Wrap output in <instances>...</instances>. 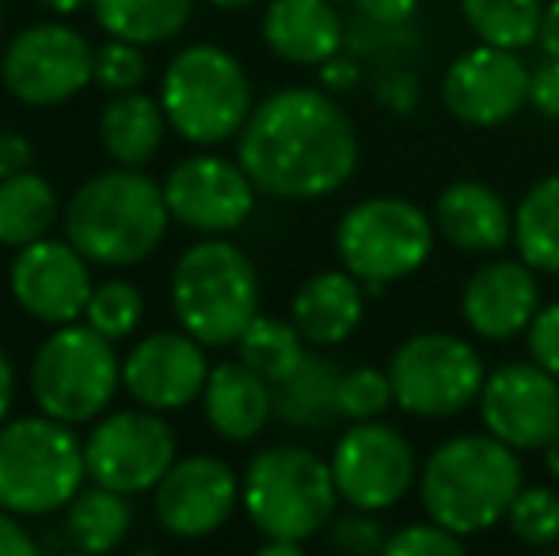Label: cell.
<instances>
[{
    "mask_svg": "<svg viewBox=\"0 0 559 556\" xmlns=\"http://www.w3.org/2000/svg\"><path fill=\"white\" fill-rule=\"evenodd\" d=\"M236 156L274 199H324L358 168V134L332 92L282 88L243 122Z\"/></svg>",
    "mask_w": 559,
    "mask_h": 556,
    "instance_id": "1",
    "label": "cell"
},
{
    "mask_svg": "<svg viewBox=\"0 0 559 556\" xmlns=\"http://www.w3.org/2000/svg\"><path fill=\"white\" fill-rule=\"evenodd\" d=\"M522 492V461L502 438L456 435L427 458L419 476L423 507L445 530L468 537L507 519L510 504Z\"/></svg>",
    "mask_w": 559,
    "mask_h": 556,
    "instance_id": "2",
    "label": "cell"
},
{
    "mask_svg": "<svg viewBox=\"0 0 559 556\" xmlns=\"http://www.w3.org/2000/svg\"><path fill=\"white\" fill-rule=\"evenodd\" d=\"M168 199L145 171L115 168L99 171L76 187L66 210V233L88 263L99 268H133L148 260L168 233Z\"/></svg>",
    "mask_w": 559,
    "mask_h": 556,
    "instance_id": "3",
    "label": "cell"
},
{
    "mask_svg": "<svg viewBox=\"0 0 559 556\" xmlns=\"http://www.w3.org/2000/svg\"><path fill=\"white\" fill-rule=\"evenodd\" d=\"M171 305L183 332L206 347H228L259 317L255 268L228 240H202L171 271Z\"/></svg>",
    "mask_w": 559,
    "mask_h": 556,
    "instance_id": "4",
    "label": "cell"
},
{
    "mask_svg": "<svg viewBox=\"0 0 559 556\" xmlns=\"http://www.w3.org/2000/svg\"><path fill=\"white\" fill-rule=\"evenodd\" d=\"M88 461L69 423L27 416L0 423V507L12 514H53L81 492Z\"/></svg>",
    "mask_w": 559,
    "mask_h": 556,
    "instance_id": "5",
    "label": "cell"
},
{
    "mask_svg": "<svg viewBox=\"0 0 559 556\" xmlns=\"http://www.w3.org/2000/svg\"><path fill=\"white\" fill-rule=\"evenodd\" d=\"M240 499L266 537L305 542L332 527L343 496L335 488L332 461H320L305 446H271L248 465Z\"/></svg>",
    "mask_w": 559,
    "mask_h": 556,
    "instance_id": "6",
    "label": "cell"
},
{
    "mask_svg": "<svg viewBox=\"0 0 559 556\" xmlns=\"http://www.w3.org/2000/svg\"><path fill=\"white\" fill-rule=\"evenodd\" d=\"M160 104L179 138L217 145L251 119V81L222 46H187L164 73Z\"/></svg>",
    "mask_w": 559,
    "mask_h": 556,
    "instance_id": "7",
    "label": "cell"
},
{
    "mask_svg": "<svg viewBox=\"0 0 559 556\" xmlns=\"http://www.w3.org/2000/svg\"><path fill=\"white\" fill-rule=\"evenodd\" d=\"M122 363L92 324H61L31 363V393L46 416L88 423L115 401Z\"/></svg>",
    "mask_w": 559,
    "mask_h": 556,
    "instance_id": "8",
    "label": "cell"
},
{
    "mask_svg": "<svg viewBox=\"0 0 559 556\" xmlns=\"http://www.w3.org/2000/svg\"><path fill=\"white\" fill-rule=\"evenodd\" d=\"M435 248V222L427 210L407 199H361L343 214L335 229V252L343 268L358 282H366L373 294H381L384 282L415 275L430 260Z\"/></svg>",
    "mask_w": 559,
    "mask_h": 556,
    "instance_id": "9",
    "label": "cell"
},
{
    "mask_svg": "<svg viewBox=\"0 0 559 556\" xmlns=\"http://www.w3.org/2000/svg\"><path fill=\"white\" fill-rule=\"evenodd\" d=\"M396 409L419 419L461 416L468 404L479 401L487 381L484 358L472 343L449 332H419L400 343L389 363Z\"/></svg>",
    "mask_w": 559,
    "mask_h": 556,
    "instance_id": "10",
    "label": "cell"
},
{
    "mask_svg": "<svg viewBox=\"0 0 559 556\" xmlns=\"http://www.w3.org/2000/svg\"><path fill=\"white\" fill-rule=\"evenodd\" d=\"M96 73V54L81 31L66 23H35L8 43L0 58L4 88L27 107H53L73 99Z\"/></svg>",
    "mask_w": 559,
    "mask_h": 556,
    "instance_id": "11",
    "label": "cell"
},
{
    "mask_svg": "<svg viewBox=\"0 0 559 556\" xmlns=\"http://www.w3.org/2000/svg\"><path fill=\"white\" fill-rule=\"evenodd\" d=\"M332 473L338 496L361 511H389L415 481V450L392 423L361 419L335 442Z\"/></svg>",
    "mask_w": 559,
    "mask_h": 556,
    "instance_id": "12",
    "label": "cell"
},
{
    "mask_svg": "<svg viewBox=\"0 0 559 556\" xmlns=\"http://www.w3.org/2000/svg\"><path fill=\"white\" fill-rule=\"evenodd\" d=\"M84 461L92 481L130 496L156 488L160 476L176 465V435L153 409L115 412L88 435Z\"/></svg>",
    "mask_w": 559,
    "mask_h": 556,
    "instance_id": "13",
    "label": "cell"
},
{
    "mask_svg": "<svg viewBox=\"0 0 559 556\" xmlns=\"http://www.w3.org/2000/svg\"><path fill=\"white\" fill-rule=\"evenodd\" d=\"M479 419L514 450H545L559 435V378L537 363H507L479 389Z\"/></svg>",
    "mask_w": 559,
    "mask_h": 556,
    "instance_id": "14",
    "label": "cell"
},
{
    "mask_svg": "<svg viewBox=\"0 0 559 556\" xmlns=\"http://www.w3.org/2000/svg\"><path fill=\"white\" fill-rule=\"evenodd\" d=\"M442 99L449 115L468 127H499L530 104V69L518 50L479 43L445 69Z\"/></svg>",
    "mask_w": 559,
    "mask_h": 556,
    "instance_id": "15",
    "label": "cell"
},
{
    "mask_svg": "<svg viewBox=\"0 0 559 556\" xmlns=\"http://www.w3.org/2000/svg\"><path fill=\"white\" fill-rule=\"evenodd\" d=\"M255 191L243 164L222 156H191L176 164L164 184L171 217L199 233H228L243 225L255 210Z\"/></svg>",
    "mask_w": 559,
    "mask_h": 556,
    "instance_id": "16",
    "label": "cell"
},
{
    "mask_svg": "<svg viewBox=\"0 0 559 556\" xmlns=\"http://www.w3.org/2000/svg\"><path fill=\"white\" fill-rule=\"evenodd\" d=\"M12 297L43 324H73L92 297L88 256L73 240H35L12 260Z\"/></svg>",
    "mask_w": 559,
    "mask_h": 556,
    "instance_id": "17",
    "label": "cell"
},
{
    "mask_svg": "<svg viewBox=\"0 0 559 556\" xmlns=\"http://www.w3.org/2000/svg\"><path fill=\"white\" fill-rule=\"evenodd\" d=\"M206 343L191 332H156L141 340L122 363V386L138 404L153 412H179L206 389Z\"/></svg>",
    "mask_w": 559,
    "mask_h": 556,
    "instance_id": "18",
    "label": "cell"
},
{
    "mask_svg": "<svg viewBox=\"0 0 559 556\" xmlns=\"http://www.w3.org/2000/svg\"><path fill=\"white\" fill-rule=\"evenodd\" d=\"M236 476L222 458H183L156 484V519L176 537H206L236 507Z\"/></svg>",
    "mask_w": 559,
    "mask_h": 556,
    "instance_id": "19",
    "label": "cell"
},
{
    "mask_svg": "<svg viewBox=\"0 0 559 556\" xmlns=\"http://www.w3.org/2000/svg\"><path fill=\"white\" fill-rule=\"evenodd\" d=\"M540 309L537 271L525 260H491L464 282L461 312L479 340H514L525 335Z\"/></svg>",
    "mask_w": 559,
    "mask_h": 556,
    "instance_id": "20",
    "label": "cell"
},
{
    "mask_svg": "<svg viewBox=\"0 0 559 556\" xmlns=\"http://www.w3.org/2000/svg\"><path fill=\"white\" fill-rule=\"evenodd\" d=\"M435 225L456 252L472 256L499 252L514 237V214L507 210L502 194L476 179H456L438 194Z\"/></svg>",
    "mask_w": 559,
    "mask_h": 556,
    "instance_id": "21",
    "label": "cell"
},
{
    "mask_svg": "<svg viewBox=\"0 0 559 556\" xmlns=\"http://www.w3.org/2000/svg\"><path fill=\"white\" fill-rule=\"evenodd\" d=\"M335 0H271L263 15V38L282 61L294 66H324L343 54L346 23Z\"/></svg>",
    "mask_w": 559,
    "mask_h": 556,
    "instance_id": "22",
    "label": "cell"
},
{
    "mask_svg": "<svg viewBox=\"0 0 559 556\" xmlns=\"http://www.w3.org/2000/svg\"><path fill=\"white\" fill-rule=\"evenodd\" d=\"M206 419L228 442H248L274 416V386L248 363H222L206 378Z\"/></svg>",
    "mask_w": 559,
    "mask_h": 556,
    "instance_id": "23",
    "label": "cell"
},
{
    "mask_svg": "<svg viewBox=\"0 0 559 556\" xmlns=\"http://www.w3.org/2000/svg\"><path fill=\"white\" fill-rule=\"evenodd\" d=\"M361 312H366V294L346 268L320 271L294 294V324L305 343H317V347L343 343L361 324Z\"/></svg>",
    "mask_w": 559,
    "mask_h": 556,
    "instance_id": "24",
    "label": "cell"
},
{
    "mask_svg": "<svg viewBox=\"0 0 559 556\" xmlns=\"http://www.w3.org/2000/svg\"><path fill=\"white\" fill-rule=\"evenodd\" d=\"M338 381L343 370L328 355H305L294 374L274 381V416L289 427H332L338 412Z\"/></svg>",
    "mask_w": 559,
    "mask_h": 556,
    "instance_id": "25",
    "label": "cell"
},
{
    "mask_svg": "<svg viewBox=\"0 0 559 556\" xmlns=\"http://www.w3.org/2000/svg\"><path fill=\"white\" fill-rule=\"evenodd\" d=\"M164 127H168L164 104L141 96V92H122L99 115V141L118 164L138 168L160 149Z\"/></svg>",
    "mask_w": 559,
    "mask_h": 556,
    "instance_id": "26",
    "label": "cell"
},
{
    "mask_svg": "<svg viewBox=\"0 0 559 556\" xmlns=\"http://www.w3.org/2000/svg\"><path fill=\"white\" fill-rule=\"evenodd\" d=\"M58 222V194L35 171L0 179V245L27 248Z\"/></svg>",
    "mask_w": 559,
    "mask_h": 556,
    "instance_id": "27",
    "label": "cell"
},
{
    "mask_svg": "<svg viewBox=\"0 0 559 556\" xmlns=\"http://www.w3.org/2000/svg\"><path fill=\"white\" fill-rule=\"evenodd\" d=\"M194 0H92L96 23L111 38L153 46L179 35L191 20Z\"/></svg>",
    "mask_w": 559,
    "mask_h": 556,
    "instance_id": "28",
    "label": "cell"
},
{
    "mask_svg": "<svg viewBox=\"0 0 559 556\" xmlns=\"http://www.w3.org/2000/svg\"><path fill=\"white\" fill-rule=\"evenodd\" d=\"M514 240L522 260L540 275H559V176H545L514 210Z\"/></svg>",
    "mask_w": 559,
    "mask_h": 556,
    "instance_id": "29",
    "label": "cell"
},
{
    "mask_svg": "<svg viewBox=\"0 0 559 556\" xmlns=\"http://www.w3.org/2000/svg\"><path fill=\"white\" fill-rule=\"evenodd\" d=\"M130 504H126L122 492L115 488H81L69 499V514H66V534L76 549L84 553H107L130 530Z\"/></svg>",
    "mask_w": 559,
    "mask_h": 556,
    "instance_id": "30",
    "label": "cell"
},
{
    "mask_svg": "<svg viewBox=\"0 0 559 556\" xmlns=\"http://www.w3.org/2000/svg\"><path fill=\"white\" fill-rule=\"evenodd\" d=\"M461 12L472 35L499 50H522L537 43L545 20L540 0H461Z\"/></svg>",
    "mask_w": 559,
    "mask_h": 556,
    "instance_id": "31",
    "label": "cell"
},
{
    "mask_svg": "<svg viewBox=\"0 0 559 556\" xmlns=\"http://www.w3.org/2000/svg\"><path fill=\"white\" fill-rule=\"evenodd\" d=\"M343 50L354 54L361 66H373V69L415 66L423 54V31L415 20L384 23V20H369V15L358 12L346 23Z\"/></svg>",
    "mask_w": 559,
    "mask_h": 556,
    "instance_id": "32",
    "label": "cell"
},
{
    "mask_svg": "<svg viewBox=\"0 0 559 556\" xmlns=\"http://www.w3.org/2000/svg\"><path fill=\"white\" fill-rule=\"evenodd\" d=\"M240 347V363H248L255 374H263L266 381H282L286 374L297 370L309 351H305V335L297 332V324H282L274 317H255L243 335L236 340Z\"/></svg>",
    "mask_w": 559,
    "mask_h": 556,
    "instance_id": "33",
    "label": "cell"
},
{
    "mask_svg": "<svg viewBox=\"0 0 559 556\" xmlns=\"http://www.w3.org/2000/svg\"><path fill=\"white\" fill-rule=\"evenodd\" d=\"M141 312H145V297H141V289L133 282H104V286L92 289L84 317L99 335H107L115 343L126 340L141 324Z\"/></svg>",
    "mask_w": 559,
    "mask_h": 556,
    "instance_id": "34",
    "label": "cell"
},
{
    "mask_svg": "<svg viewBox=\"0 0 559 556\" xmlns=\"http://www.w3.org/2000/svg\"><path fill=\"white\" fill-rule=\"evenodd\" d=\"M510 534L525 545H556L559 542V496L545 484L522 488L507 511Z\"/></svg>",
    "mask_w": 559,
    "mask_h": 556,
    "instance_id": "35",
    "label": "cell"
},
{
    "mask_svg": "<svg viewBox=\"0 0 559 556\" xmlns=\"http://www.w3.org/2000/svg\"><path fill=\"white\" fill-rule=\"evenodd\" d=\"M396 404V393H392V378L389 370H377V366H354V370L343 374L338 381V412L343 419H377Z\"/></svg>",
    "mask_w": 559,
    "mask_h": 556,
    "instance_id": "36",
    "label": "cell"
},
{
    "mask_svg": "<svg viewBox=\"0 0 559 556\" xmlns=\"http://www.w3.org/2000/svg\"><path fill=\"white\" fill-rule=\"evenodd\" d=\"M145 73H148V66H145V54H141L138 43L111 38V43L96 50V73H92V81L104 84V88L115 92V96L138 92V84L145 81Z\"/></svg>",
    "mask_w": 559,
    "mask_h": 556,
    "instance_id": "37",
    "label": "cell"
},
{
    "mask_svg": "<svg viewBox=\"0 0 559 556\" xmlns=\"http://www.w3.org/2000/svg\"><path fill=\"white\" fill-rule=\"evenodd\" d=\"M389 556H456L461 553V534L445 530L442 522H412V527L389 534L384 545Z\"/></svg>",
    "mask_w": 559,
    "mask_h": 556,
    "instance_id": "38",
    "label": "cell"
},
{
    "mask_svg": "<svg viewBox=\"0 0 559 556\" xmlns=\"http://www.w3.org/2000/svg\"><path fill=\"white\" fill-rule=\"evenodd\" d=\"M332 545L343 553H384L389 545V534H384V522L377 519V511H361V507H350L346 514L332 519Z\"/></svg>",
    "mask_w": 559,
    "mask_h": 556,
    "instance_id": "39",
    "label": "cell"
},
{
    "mask_svg": "<svg viewBox=\"0 0 559 556\" xmlns=\"http://www.w3.org/2000/svg\"><path fill=\"white\" fill-rule=\"evenodd\" d=\"M373 96L384 111L392 115H412L419 104V76L412 66H396V69H377L373 73Z\"/></svg>",
    "mask_w": 559,
    "mask_h": 556,
    "instance_id": "40",
    "label": "cell"
},
{
    "mask_svg": "<svg viewBox=\"0 0 559 556\" xmlns=\"http://www.w3.org/2000/svg\"><path fill=\"white\" fill-rule=\"evenodd\" d=\"M525 335H530L533 363L545 366L548 374L559 378V301L537 309V317H533V324L525 328Z\"/></svg>",
    "mask_w": 559,
    "mask_h": 556,
    "instance_id": "41",
    "label": "cell"
},
{
    "mask_svg": "<svg viewBox=\"0 0 559 556\" xmlns=\"http://www.w3.org/2000/svg\"><path fill=\"white\" fill-rule=\"evenodd\" d=\"M530 104L545 119H559V58H545L530 73Z\"/></svg>",
    "mask_w": 559,
    "mask_h": 556,
    "instance_id": "42",
    "label": "cell"
},
{
    "mask_svg": "<svg viewBox=\"0 0 559 556\" xmlns=\"http://www.w3.org/2000/svg\"><path fill=\"white\" fill-rule=\"evenodd\" d=\"M320 81H324V88L332 92V96H338V92H350L358 88L361 81V61L354 58V54H346V58H328L324 66H320Z\"/></svg>",
    "mask_w": 559,
    "mask_h": 556,
    "instance_id": "43",
    "label": "cell"
},
{
    "mask_svg": "<svg viewBox=\"0 0 559 556\" xmlns=\"http://www.w3.org/2000/svg\"><path fill=\"white\" fill-rule=\"evenodd\" d=\"M35 537L15 522L12 511L0 507V556H35Z\"/></svg>",
    "mask_w": 559,
    "mask_h": 556,
    "instance_id": "44",
    "label": "cell"
},
{
    "mask_svg": "<svg viewBox=\"0 0 559 556\" xmlns=\"http://www.w3.org/2000/svg\"><path fill=\"white\" fill-rule=\"evenodd\" d=\"M361 15L369 20H384V23H404V20H415L419 12V0H354Z\"/></svg>",
    "mask_w": 559,
    "mask_h": 556,
    "instance_id": "45",
    "label": "cell"
},
{
    "mask_svg": "<svg viewBox=\"0 0 559 556\" xmlns=\"http://www.w3.org/2000/svg\"><path fill=\"white\" fill-rule=\"evenodd\" d=\"M31 164V141L20 134H0V179L20 176Z\"/></svg>",
    "mask_w": 559,
    "mask_h": 556,
    "instance_id": "46",
    "label": "cell"
},
{
    "mask_svg": "<svg viewBox=\"0 0 559 556\" xmlns=\"http://www.w3.org/2000/svg\"><path fill=\"white\" fill-rule=\"evenodd\" d=\"M545 58H559V0L545 4V20H540V35H537Z\"/></svg>",
    "mask_w": 559,
    "mask_h": 556,
    "instance_id": "47",
    "label": "cell"
},
{
    "mask_svg": "<svg viewBox=\"0 0 559 556\" xmlns=\"http://www.w3.org/2000/svg\"><path fill=\"white\" fill-rule=\"evenodd\" d=\"M12 397H15V370L4 351H0V423H4L8 409H12Z\"/></svg>",
    "mask_w": 559,
    "mask_h": 556,
    "instance_id": "48",
    "label": "cell"
},
{
    "mask_svg": "<svg viewBox=\"0 0 559 556\" xmlns=\"http://www.w3.org/2000/svg\"><path fill=\"white\" fill-rule=\"evenodd\" d=\"M259 553L263 556H297L301 553V542H289V537H266Z\"/></svg>",
    "mask_w": 559,
    "mask_h": 556,
    "instance_id": "49",
    "label": "cell"
},
{
    "mask_svg": "<svg viewBox=\"0 0 559 556\" xmlns=\"http://www.w3.org/2000/svg\"><path fill=\"white\" fill-rule=\"evenodd\" d=\"M38 4L53 8L58 15H73V12H81L84 4H92V0H38Z\"/></svg>",
    "mask_w": 559,
    "mask_h": 556,
    "instance_id": "50",
    "label": "cell"
},
{
    "mask_svg": "<svg viewBox=\"0 0 559 556\" xmlns=\"http://www.w3.org/2000/svg\"><path fill=\"white\" fill-rule=\"evenodd\" d=\"M545 469H548V473H552L556 481H559V435L552 438V442L545 446Z\"/></svg>",
    "mask_w": 559,
    "mask_h": 556,
    "instance_id": "51",
    "label": "cell"
},
{
    "mask_svg": "<svg viewBox=\"0 0 559 556\" xmlns=\"http://www.w3.org/2000/svg\"><path fill=\"white\" fill-rule=\"evenodd\" d=\"M210 4H217V8H248V4H255V0H210Z\"/></svg>",
    "mask_w": 559,
    "mask_h": 556,
    "instance_id": "52",
    "label": "cell"
}]
</instances>
